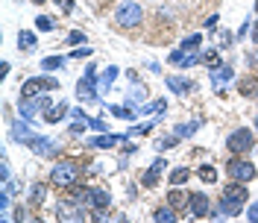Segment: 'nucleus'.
<instances>
[{
    "mask_svg": "<svg viewBox=\"0 0 258 223\" xmlns=\"http://www.w3.org/2000/svg\"><path fill=\"white\" fill-rule=\"evenodd\" d=\"M156 220H159V223H173V220H176V208H173V206L159 208V211H156Z\"/></svg>",
    "mask_w": 258,
    "mask_h": 223,
    "instance_id": "412c9836",
    "label": "nucleus"
},
{
    "mask_svg": "<svg viewBox=\"0 0 258 223\" xmlns=\"http://www.w3.org/2000/svg\"><path fill=\"white\" fill-rule=\"evenodd\" d=\"M35 27L47 32V30H53V21H50V18H44V15H38V18H35Z\"/></svg>",
    "mask_w": 258,
    "mask_h": 223,
    "instance_id": "7c9ffc66",
    "label": "nucleus"
},
{
    "mask_svg": "<svg viewBox=\"0 0 258 223\" xmlns=\"http://www.w3.org/2000/svg\"><path fill=\"white\" fill-rule=\"evenodd\" d=\"M50 179H53L56 185H62V188L74 185V182H77V164H74V161H59V164L53 168Z\"/></svg>",
    "mask_w": 258,
    "mask_h": 223,
    "instance_id": "39448f33",
    "label": "nucleus"
},
{
    "mask_svg": "<svg viewBox=\"0 0 258 223\" xmlns=\"http://www.w3.org/2000/svg\"><path fill=\"white\" fill-rule=\"evenodd\" d=\"M88 203H91L97 211H103V208H109L112 200H109V194H106V191H91V200H88Z\"/></svg>",
    "mask_w": 258,
    "mask_h": 223,
    "instance_id": "2eb2a0df",
    "label": "nucleus"
},
{
    "mask_svg": "<svg viewBox=\"0 0 258 223\" xmlns=\"http://www.w3.org/2000/svg\"><path fill=\"white\" fill-rule=\"evenodd\" d=\"M252 141H255L252 129H249V127H241V129H235V132L226 138V147H229L232 153H249V150H252Z\"/></svg>",
    "mask_w": 258,
    "mask_h": 223,
    "instance_id": "7ed1b4c3",
    "label": "nucleus"
},
{
    "mask_svg": "<svg viewBox=\"0 0 258 223\" xmlns=\"http://www.w3.org/2000/svg\"><path fill=\"white\" fill-rule=\"evenodd\" d=\"M197 127H200V124H182V127H176V135L179 138H188V135L197 132Z\"/></svg>",
    "mask_w": 258,
    "mask_h": 223,
    "instance_id": "c756f323",
    "label": "nucleus"
},
{
    "mask_svg": "<svg viewBox=\"0 0 258 223\" xmlns=\"http://www.w3.org/2000/svg\"><path fill=\"white\" fill-rule=\"evenodd\" d=\"M0 176H3V179H9V161H6V159L0 161Z\"/></svg>",
    "mask_w": 258,
    "mask_h": 223,
    "instance_id": "c9c22d12",
    "label": "nucleus"
},
{
    "mask_svg": "<svg viewBox=\"0 0 258 223\" xmlns=\"http://www.w3.org/2000/svg\"><path fill=\"white\" fill-rule=\"evenodd\" d=\"M56 80H27L21 85V100H32L35 94H41L44 88H56Z\"/></svg>",
    "mask_w": 258,
    "mask_h": 223,
    "instance_id": "0eeeda50",
    "label": "nucleus"
},
{
    "mask_svg": "<svg viewBox=\"0 0 258 223\" xmlns=\"http://www.w3.org/2000/svg\"><path fill=\"white\" fill-rule=\"evenodd\" d=\"M56 3H59V6H62L64 12H71V9H74V0H56Z\"/></svg>",
    "mask_w": 258,
    "mask_h": 223,
    "instance_id": "e433bc0d",
    "label": "nucleus"
},
{
    "mask_svg": "<svg viewBox=\"0 0 258 223\" xmlns=\"http://www.w3.org/2000/svg\"><path fill=\"white\" fill-rule=\"evenodd\" d=\"M114 77H117V68H106V71H103V80H100V88L106 91V88H109V82H112Z\"/></svg>",
    "mask_w": 258,
    "mask_h": 223,
    "instance_id": "c85d7f7f",
    "label": "nucleus"
},
{
    "mask_svg": "<svg viewBox=\"0 0 258 223\" xmlns=\"http://www.w3.org/2000/svg\"><path fill=\"white\" fill-rule=\"evenodd\" d=\"M27 147H30L32 153H38V156H53L56 153V144L47 141V138H35V135L27 141Z\"/></svg>",
    "mask_w": 258,
    "mask_h": 223,
    "instance_id": "1a4fd4ad",
    "label": "nucleus"
},
{
    "mask_svg": "<svg viewBox=\"0 0 258 223\" xmlns=\"http://www.w3.org/2000/svg\"><path fill=\"white\" fill-rule=\"evenodd\" d=\"M18 47L32 50L35 47V35H32V32H21V35H18Z\"/></svg>",
    "mask_w": 258,
    "mask_h": 223,
    "instance_id": "393cba45",
    "label": "nucleus"
},
{
    "mask_svg": "<svg viewBox=\"0 0 258 223\" xmlns=\"http://www.w3.org/2000/svg\"><path fill=\"white\" fill-rule=\"evenodd\" d=\"M44 197H47V188H44L41 182H35V185L30 188V203H32V206H41V203H44Z\"/></svg>",
    "mask_w": 258,
    "mask_h": 223,
    "instance_id": "dca6fc26",
    "label": "nucleus"
},
{
    "mask_svg": "<svg viewBox=\"0 0 258 223\" xmlns=\"http://www.w3.org/2000/svg\"><path fill=\"white\" fill-rule=\"evenodd\" d=\"M203 62L214 71V68H220V56H217V53H206V59H203Z\"/></svg>",
    "mask_w": 258,
    "mask_h": 223,
    "instance_id": "2f4dec72",
    "label": "nucleus"
},
{
    "mask_svg": "<svg viewBox=\"0 0 258 223\" xmlns=\"http://www.w3.org/2000/svg\"><path fill=\"white\" fill-rule=\"evenodd\" d=\"M71 56H77V59H85V56H94V53H91V47H77L74 53H71Z\"/></svg>",
    "mask_w": 258,
    "mask_h": 223,
    "instance_id": "72a5a7b5",
    "label": "nucleus"
},
{
    "mask_svg": "<svg viewBox=\"0 0 258 223\" xmlns=\"http://www.w3.org/2000/svg\"><path fill=\"white\" fill-rule=\"evenodd\" d=\"M167 179H170V185H182V182H188V168H173Z\"/></svg>",
    "mask_w": 258,
    "mask_h": 223,
    "instance_id": "aec40b11",
    "label": "nucleus"
},
{
    "mask_svg": "<svg viewBox=\"0 0 258 223\" xmlns=\"http://www.w3.org/2000/svg\"><path fill=\"white\" fill-rule=\"evenodd\" d=\"M62 65H64V59H62V56H47V59L41 62V68H44V71H59Z\"/></svg>",
    "mask_w": 258,
    "mask_h": 223,
    "instance_id": "b1692460",
    "label": "nucleus"
},
{
    "mask_svg": "<svg viewBox=\"0 0 258 223\" xmlns=\"http://www.w3.org/2000/svg\"><path fill=\"white\" fill-rule=\"evenodd\" d=\"M77 97H80L82 103H94V100H97V77H94V65L88 68L85 80H80V85H77Z\"/></svg>",
    "mask_w": 258,
    "mask_h": 223,
    "instance_id": "423d86ee",
    "label": "nucleus"
},
{
    "mask_svg": "<svg viewBox=\"0 0 258 223\" xmlns=\"http://www.w3.org/2000/svg\"><path fill=\"white\" fill-rule=\"evenodd\" d=\"M32 3H44V0H32Z\"/></svg>",
    "mask_w": 258,
    "mask_h": 223,
    "instance_id": "37998d69",
    "label": "nucleus"
},
{
    "mask_svg": "<svg viewBox=\"0 0 258 223\" xmlns=\"http://www.w3.org/2000/svg\"><path fill=\"white\" fill-rule=\"evenodd\" d=\"M64 115H71V112H68V103H53V106L44 109V121H47V124H56Z\"/></svg>",
    "mask_w": 258,
    "mask_h": 223,
    "instance_id": "f8f14e48",
    "label": "nucleus"
},
{
    "mask_svg": "<svg viewBox=\"0 0 258 223\" xmlns=\"http://www.w3.org/2000/svg\"><path fill=\"white\" fill-rule=\"evenodd\" d=\"M12 135H15L18 141H24V144H27V141L32 138V132L27 129V124H24V121H18V124H15V129H12Z\"/></svg>",
    "mask_w": 258,
    "mask_h": 223,
    "instance_id": "6ab92c4d",
    "label": "nucleus"
},
{
    "mask_svg": "<svg viewBox=\"0 0 258 223\" xmlns=\"http://www.w3.org/2000/svg\"><path fill=\"white\" fill-rule=\"evenodd\" d=\"M91 129H106V124H103V121H97V118H94V121H91Z\"/></svg>",
    "mask_w": 258,
    "mask_h": 223,
    "instance_id": "ea45409f",
    "label": "nucleus"
},
{
    "mask_svg": "<svg viewBox=\"0 0 258 223\" xmlns=\"http://www.w3.org/2000/svg\"><path fill=\"white\" fill-rule=\"evenodd\" d=\"M252 38H255V41H258V24H255V30H252Z\"/></svg>",
    "mask_w": 258,
    "mask_h": 223,
    "instance_id": "a19ab883",
    "label": "nucleus"
},
{
    "mask_svg": "<svg viewBox=\"0 0 258 223\" xmlns=\"http://www.w3.org/2000/svg\"><path fill=\"white\" fill-rule=\"evenodd\" d=\"M164 168H167L164 159H159V161H153V164H150V171L144 174V185H147V188H153V185L159 182V176L164 174Z\"/></svg>",
    "mask_w": 258,
    "mask_h": 223,
    "instance_id": "9b49d317",
    "label": "nucleus"
},
{
    "mask_svg": "<svg viewBox=\"0 0 258 223\" xmlns=\"http://www.w3.org/2000/svg\"><path fill=\"white\" fill-rule=\"evenodd\" d=\"M200 41H203V35H200V32H194V35H188V38L182 41V50H185V53H194V50L200 47Z\"/></svg>",
    "mask_w": 258,
    "mask_h": 223,
    "instance_id": "4be33fe9",
    "label": "nucleus"
},
{
    "mask_svg": "<svg viewBox=\"0 0 258 223\" xmlns=\"http://www.w3.org/2000/svg\"><path fill=\"white\" fill-rule=\"evenodd\" d=\"M255 12H258V0H255Z\"/></svg>",
    "mask_w": 258,
    "mask_h": 223,
    "instance_id": "c03bdc74",
    "label": "nucleus"
},
{
    "mask_svg": "<svg viewBox=\"0 0 258 223\" xmlns=\"http://www.w3.org/2000/svg\"><path fill=\"white\" fill-rule=\"evenodd\" d=\"M241 91H243V94H252V91H255V85H252V82H243Z\"/></svg>",
    "mask_w": 258,
    "mask_h": 223,
    "instance_id": "4c0bfd02",
    "label": "nucleus"
},
{
    "mask_svg": "<svg viewBox=\"0 0 258 223\" xmlns=\"http://www.w3.org/2000/svg\"><path fill=\"white\" fill-rule=\"evenodd\" d=\"M226 171H229V176H232V179H238V182H249V179H255V164H252V161L229 159Z\"/></svg>",
    "mask_w": 258,
    "mask_h": 223,
    "instance_id": "20e7f679",
    "label": "nucleus"
},
{
    "mask_svg": "<svg viewBox=\"0 0 258 223\" xmlns=\"http://www.w3.org/2000/svg\"><path fill=\"white\" fill-rule=\"evenodd\" d=\"M117 141H120V135H103V138H94L91 147H114Z\"/></svg>",
    "mask_w": 258,
    "mask_h": 223,
    "instance_id": "a878e982",
    "label": "nucleus"
},
{
    "mask_svg": "<svg viewBox=\"0 0 258 223\" xmlns=\"http://www.w3.org/2000/svg\"><path fill=\"white\" fill-rule=\"evenodd\" d=\"M167 203L176 208V211H182V208H191V197H185L182 191H176V185H173V191L167 194Z\"/></svg>",
    "mask_w": 258,
    "mask_h": 223,
    "instance_id": "4468645a",
    "label": "nucleus"
},
{
    "mask_svg": "<svg viewBox=\"0 0 258 223\" xmlns=\"http://www.w3.org/2000/svg\"><path fill=\"white\" fill-rule=\"evenodd\" d=\"M246 197H249V194H246V188H243V182L232 179V185H229V188L223 191V200H220V206H223L226 214H232V217H235V214H238V211L243 208Z\"/></svg>",
    "mask_w": 258,
    "mask_h": 223,
    "instance_id": "f257e3e1",
    "label": "nucleus"
},
{
    "mask_svg": "<svg viewBox=\"0 0 258 223\" xmlns=\"http://www.w3.org/2000/svg\"><path fill=\"white\" fill-rule=\"evenodd\" d=\"M255 132H258V118H255Z\"/></svg>",
    "mask_w": 258,
    "mask_h": 223,
    "instance_id": "79ce46f5",
    "label": "nucleus"
},
{
    "mask_svg": "<svg viewBox=\"0 0 258 223\" xmlns=\"http://www.w3.org/2000/svg\"><path fill=\"white\" fill-rule=\"evenodd\" d=\"M144 97H147V88H144V85H132V88H129V106H138Z\"/></svg>",
    "mask_w": 258,
    "mask_h": 223,
    "instance_id": "a211bd4d",
    "label": "nucleus"
},
{
    "mask_svg": "<svg viewBox=\"0 0 258 223\" xmlns=\"http://www.w3.org/2000/svg\"><path fill=\"white\" fill-rule=\"evenodd\" d=\"M232 77H235V74H232V68H229V65H223V68L214 74V82H217V85H223V82H229Z\"/></svg>",
    "mask_w": 258,
    "mask_h": 223,
    "instance_id": "bb28decb",
    "label": "nucleus"
},
{
    "mask_svg": "<svg viewBox=\"0 0 258 223\" xmlns=\"http://www.w3.org/2000/svg\"><path fill=\"white\" fill-rule=\"evenodd\" d=\"M59 217H62V220H85V211L77 208V206H71V203H62V206H59Z\"/></svg>",
    "mask_w": 258,
    "mask_h": 223,
    "instance_id": "ddd939ff",
    "label": "nucleus"
},
{
    "mask_svg": "<svg viewBox=\"0 0 258 223\" xmlns=\"http://www.w3.org/2000/svg\"><path fill=\"white\" fill-rule=\"evenodd\" d=\"M71 124H74V129H77V132H82L85 127H91V121H88L80 109H71Z\"/></svg>",
    "mask_w": 258,
    "mask_h": 223,
    "instance_id": "f3484780",
    "label": "nucleus"
},
{
    "mask_svg": "<svg viewBox=\"0 0 258 223\" xmlns=\"http://www.w3.org/2000/svg\"><path fill=\"white\" fill-rule=\"evenodd\" d=\"M167 85H170V88H173L176 94H185V91L191 88V85H188V82L182 80V77H167Z\"/></svg>",
    "mask_w": 258,
    "mask_h": 223,
    "instance_id": "5701e85b",
    "label": "nucleus"
},
{
    "mask_svg": "<svg viewBox=\"0 0 258 223\" xmlns=\"http://www.w3.org/2000/svg\"><path fill=\"white\" fill-rule=\"evenodd\" d=\"M191 214H197V217H209L211 214V200L206 194H191Z\"/></svg>",
    "mask_w": 258,
    "mask_h": 223,
    "instance_id": "6e6552de",
    "label": "nucleus"
},
{
    "mask_svg": "<svg viewBox=\"0 0 258 223\" xmlns=\"http://www.w3.org/2000/svg\"><path fill=\"white\" fill-rule=\"evenodd\" d=\"M141 18H144V9H141V3H135V0H126V3H120V9L114 12V21L120 24V27H138L141 24Z\"/></svg>",
    "mask_w": 258,
    "mask_h": 223,
    "instance_id": "f03ea898",
    "label": "nucleus"
},
{
    "mask_svg": "<svg viewBox=\"0 0 258 223\" xmlns=\"http://www.w3.org/2000/svg\"><path fill=\"white\" fill-rule=\"evenodd\" d=\"M200 179H203V182H214V179H217V171H214L211 164H203V168H200Z\"/></svg>",
    "mask_w": 258,
    "mask_h": 223,
    "instance_id": "cd10ccee",
    "label": "nucleus"
},
{
    "mask_svg": "<svg viewBox=\"0 0 258 223\" xmlns=\"http://www.w3.org/2000/svg\"><path fill=\"white\" fill-rule=\"evenodd\" d=\"M249 220H258V203L255 206H249Z\"/></svg>",
    "mask_w": 258,
    "mask_h": 223,
    "instance_id": "58836bf2",
    "label": "nucleus"
},
{
    "mask_svg": "<svg viewBox=\"0 0 258 223\" xmlns=\"http://www.w3.org/2000/svg\"><path fill=\"white\" fill-rule=\"evenodd\" d=\"M68 41H71L74 47H80L82 41H85V32H71V38H68Z\"/></svg>",
    "mask_w": 258,
    "mask_h": 223,
    "instance_id": "473e14b6",
    "label": "nucleus"
},
{
    "mask_svg": "<svg viewBox=\"0 0 258 223\" xmlns=\"http://www.w3.org/2000/svg\"><path fill=\"white\" fill-rule=\"evenodd\" d=\"M255 59H258V56H255Z\"/></svg>",
    "mask_w": 258,
    "mask_h": 223,
    "instance_id": "a18cd8bd",
    "label": "nucleus"
},
{
    "mask_svg": "<svg viewBox=\"0 0 258 223\" xmlns=\"http://www.w3.org/2000/svg\"><path fill=\"white\" fill-rule=\"evenodd\" d=\"M112 115H114V118H132V112L120 109V106H112Z\"/></svg>",
    "mask_w": 258,
    "mask_h": 223,
    "instance_id": "f704fd0d",
    "label": "nucleus"
},
{
    "mask_svg": "<svg viewBox=\"0 0 258 223\" xmlns=\"http://www.w3.org/2000/svg\"><path fill=\"white\" fill-rule=\"evenodd\" d=\"M47 106H50L47 97H41V100H24L21 103V118H32L38 109H47Z\"/></svg>",
    "mask_w": 258,
    "mask_h": 223,
    "instance_id": "9d476101",
    "label": "nucleus"
}]
</instances>
